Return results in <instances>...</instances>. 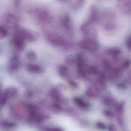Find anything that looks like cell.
<instances>
[{
    "mask_svg": "<svg viewBox=\"0 0 131 131\" xmlns=\"http://www.w3.org/2000/svg\"><path fill=\"white\" fill-rule=\"evenodd\" d=\"M100 17L102 26L107 31H112L116 28V16L115 12L109 9H106L103 12Z\"/></svg>",
    "mask_w": 131,
    "mask_h": 131,
    "instance_id": "cell-1",
    "label": "cell"
},
{
    "mask_svg": "<svg viewBox=\"0 0 131 131\" xmlns=\"http://www.w3.org/2000/svg\"><path fill=\"white\" fill-rule=\"evenodd\" d=\"M79 46L81 49L89 52H93L98 50L99 43L96 39L86 38L80 42Z\"/></svg>",
    "mask_w": 131,
    "mask_h": 131,
    "instance_id": "cell-2",
    "label": "cell"
},
{
    "mask_svg": "<svg viewBox=\"0 0 131 131\" xmlns=\"http://www.w3.org/2000/svg\"><path fill=\"white\" fill-rule=\"evenodd\" d=\"M93 24L87 21L82 25L81 30L87 38L96 39L98 35L97 29Z\"/></svg>",
    "mask_w": 131,
    "mask_h": 131,
    "instance_id": "cell-3",
    "label": "cell"
},
{
    "mask_svg": "<svg viewBox=\"0 0 131 131\" xmlns=\"http://www.w3.org/2000/svg\"><path fill=\"white\" fill-rule=\"evenodd\" d=\"M78 73L81 76L83 77L86 73V62L84 56L81 54H77L76 58Z\"/></svg>",
    "mask_w": 131,
    "mask_h": 131,
    "instance_id": "cell-4",
    "label": "cell"
},
{
    "mask_svg": "<svg viewBox=\"0 0 131 131\" xmlns=\"http://www.w3.org/2000/svg\"><path fill=\"white\" fill-rule=\"evenodd\" d=\"M117 6L120 12L126 15L131 16V0L118 1Z\"/></svg>",
    "mask_w": 131,
    "mask_h": 131,
    "instance_id": "cell-5",
    "label": "cell"
},
{
    "mask_svg": "<svg viewBox=\"0 0 131 131\" xmlns=\"http://www.w3.org/2000/svg\"><path fill=\"white\" fill-rule=\"evenodd\" d=\"M100 16L99 11L97 7L95 6H92L90 9L88 21L93 24L96 23L100 19Z\"/></svg>",
    "mask_w": 131,
    "mask_h": 131,
    "instance_id": "cell-6",
    "label": "cell"
},
{
    "mask_svg": "<svg viewBox=\"0 0 131 131\" xmlns=\"http://www.w3.org/2000/svg\"><path fill=\"white\" fill-rule=\"evenodd\" d=\"M47 38L50 42L53 45L56 46H65L67 44L66 42L63 39L55 34H49V36H47Z\"/></svg>",
    "mask_w": 131,
    "mask_h": 131,
    "instance_id": "cell-7",
    "label": "cell"
},
{
    "mask_svg": "<svg viewBox=\"0 0 131 131\" xmlns=\"http://www.w3.org/2000/svg\"><path fill=\"white\" fill-rule=\"evenodd\" d=\"M20 66V62L19 56L17 55L13 56L9 62L10 69L13 72L17 71L19 69Z\"/></svg>",
    "mask_w": 131,
    "mask_h": 131,
    "instance_id": "cell-8",
    "label": "cell"
},
{
    "mask_svg": "<svg viewBox=\"0 0 131 131\" xmlns=\"http://www.w3.org/2000/svg\"><path fill=\"white\" fill-rule=\"evenodd\" d=\"M13 43L15 49L19 51H23L25 48L24 40L20 36H16L13 40Z\"/></svg>",
    "mask_w": 131,
    "mask_h": 131,
    "instance_id": "cell-9",
    "label": "cell"
},
{
    "mask_svg": "<svg viewBox=\"0 0 131 131\" xmlns=\"http://www.w3.org/2000/svg\"><path fill=\"white\" fill-rule=\"evenodd\" d=\"M49 95L55 102L60 103L62 101H63L62 99L61 92L56 88H52L51 89L49 92Z\"/></svg>",
    "mask_w": 131,
    "mask_h": 131,
    "instance_id": "cell-10",
    "label": "cell"
},
{
    "mask_svg": "<svg viewBox=\"0 0 131 131\" xmlns=\"http://www.w3.org/2000/svg\"><path fill=\"white\" fill-rule=\"evenodd\" d=\"M18 93V90L14 87H9L4 90L1 96L8 100L16 95Z\"/></svg>",
    "mask_w": 131,
    "mask_h": 131,
    "instance_id": "cell-11",
    "label": "cell"
},
{
    "mask_svg": "<svg viewBox=\"0 0 131 131\" xmlns=\"http://www.w3.org/2000/svg\"><path fill=\"white\" fill-rule=\"evenodd\" d=\"M26 68L28 72L36 74L42 73L44 71L42 67L35 64H29L26 66Z\"/></svg>",
    "mask_w": 131,
    "mask_h": 131,
    "instance_id": "cell-12",
    "label": "cell"
},
{
    "mask_svg": "<svg viewBox=\"0 0 131 131\" xmlns=\"http://www.w3.org/2000/svg\"><path fill=\"white\" fill-rule=\"evenodd\" d=\"M73 101L76 105L82 109L86 110L89 108L90 105L89 103L81 98L79 97L74 98Z\"/></svg>",
    "mask_w": 131,
    "mask_h": 131,
    "instance_id": "cell-13",
    "label": "cell"
},
{
    "mask_svg": "<svg viewBox=\"0 0 131 131\" xmlns=\"http://www.w3.org/2000/svg\"><path fill=\"white\" fill-rule=\"evenodd\" d=\"M18 35L22 37L24 40L29 42H32L34 40V37L31 33L25 30H21L19 32Z\"/></svg>",
    "mask_w": 131,
    "mask_h": 131,
    "instance_id": "cell-14",
    "label": "cell"
},
{
    "mask_svg": "<svg viewBox=\"0 0 131 131\" xmlns=\"http://www.w3.org/2000/svg\"><path fill=\"white\" fill-rule=\"evenodd\" d=\"M85 93L89 98L95 99L99 96V91L94 87H90L86 90Z\"/></svg>",
    "mask_w": 131,
    "mask_h": 131,
    "instance_id": "cell-15",
    "label": "cell"
},
{
    "mask_svg": "<svg viewBox=\"0 0 131 131\" xmlns=\"http://www.w3.org/2000/svg\"><path fill=\"white\" fill-rule=\"evenodd\" d=\"M58 71L59 75L62 78H67L69 75V70L68 68L64 65H61L59 66Z\"/></svg>",
    "mask_w": 131,
    "mask_h": 131,
    "instance_id": "cell-16",
    "label": "cell"
},
{
    "mask_svg": "<svg viewBox=\"0 0 131 131\" xmlns=\"http://www.w3.org/2000/svg\"><path fill=\"white\" fill-rule=\"evenodd\" d=\"M106 86L105 83L102 80H97L94 83V87L99 91L104 90L105 89Z\"/></svg>",
    "mask_w": 131,
    "mask_h": 131,
    "instance_id": "cell-17",
    "label": "cell"
},
{
    "mask_svg": "<svg viewBox=\"0 0 131 131\" xmlns=\"http://www.w3.org/2000/svg\"><path fill=\"white\" fill-rule=\"evenodd\" d=\"M50 110L55 113H58L60 112L62 110L60 104L59 103L55 102L52 103L50 106Z\"/></svg>",
    "mask_w": 131,
    "mask_h": 131,
    "instance_id": "cell-18",
    "label": "cell"
},
{
    "mask_svg": "<svg viewBox=\"0 0 131 131\" xmlns=\"http://www.w3.org/2000/svg\"><path fill=\"white\" fill-rule=\"evenodd\" d=\"M107 52V53L110 56H116L121 53V50L118 47H114L109 49Z\"/></svg>",
    "mask_w": 131,
    "mask_h": 131,
    "instance_id": "cell-19",
    "label": "cell"
},
{
    "mask_svg": "<svg viewBox=\"0 0 131 131\" xmlns=\"http://www.w3.org/2000/svg\"><path fill=\"white\" fill-rule=\"evenodd\" d=\"M1 126L3 128H9L14 127L16 126V124L13 122H9L6 120H3L1 122Z\"/></svg>",
    "mask_w": 131,
    "mask_h": 131,
    "instance_id": "cell-20",
    "label": "cell"
},
{
    "mask_svg": "<svg viewBox=\"0 0 131 131\" xmlns=\"http://www.w3.org/2000/svg\"><path fill=\"white\" fill-rule=\"evenodd\" d=\"M26 56L28 59L31 61H35L37 59L36 53L32 50H30L27 52Z\"/></svg>",
    "mask_w": 131,
    "mask_h": 131,
    "instance_id": "cell-21",
    "label": "cell"
},
{
    "mask_svg": "<svg viewBox=\"0 0 131 131\" xmlns=\"http://www.w3.org/2000/svg\"><path fill=\"white\" fill-rule=\"evenodd\" d=\"M66 63L69 65H72L75 63L76 59L72 55L67 56L65 59Z\"/></svg>",
    "mask_w": 131,
    "mask_h": 131,
    "instance_id": "cell-22",
    "label": "cell"
},
{
    "mask_svg": "<svg viewBox=\"0 0 131 131\" xmlns=\"http://www.w3.org/2000/svg\"><path fill=\"white\" fill-rule=\"evenodd\" d=\"M87 72L90 74L92 75H95L97 74L98 72V69L95 67L94 66H91L87 69Z\"/></svg>",
    "mask_w": 131,
    "mask_h": 131,
    "instance_id": "cell-23",
    "label": "cell"
},
{
    "mask_svg": "<svg viewBox=\"0 0 131 131\" xmlns=\"http://www.w3.org/2000/svg\"><path fill=\"white\" fill-rule=\"evenodd\" d=\"M8 34V32L6 28L4 27H1L0 28V37L1 39L6 37Z\"/></svg>",
    "mask_w": 131,
    "mask_h": 131,
    "instance_id": "cell-24",
    "label": "cell"
},
{
    "mask_svg": "<svg viewBox=\"0 0 131 131\" xmlns=\"http://www.w3.org/2000/svg\"><path fill=\"white\" fill-rule=\"evenodd\" d=\"M116 109L118 113L119 114H122L123 113L124 109V103L121 102L118 104L116 106Z\"/></svg>",
    "mask_w": 131,
    "mask_h": 131,
    "instance_id": "cell-25",
    "label": "cell"
},
{
    "mask_svg": "<svg viewBox=\"0 0 131 131\" xmlns=\"http://www.w3.org/2000/svg\"><path fill=\"white\" fill-rule=\"evenodd\" d=\"M96 125L98 129L101 130H104L106 128L105 125L102 122H100L96 123Z\"/></svg>",
    "mask_w": 131,
    "mask_h": 131,
    "instance_id": "cell-26",
    "label": "cell"
},
{
    "mask_svg": "<svg viewBox=\"0 0 131 131\" xmlns=\"http://www.w3.org/2000/svg\"><path fill=\"white\" fill-rule=\"evenodd\" d=\"M0 100H1V102H0V103H1V107L2 106H4V105L7 102V100L6 99H5L4 97L2 96L1 95V99H0Z\"/></svg>",
    "mask_w": 131,
    "mask_h": 131,
    "instance_id": "cell-27",
    "label": "cell"
},
{
    "mask_svg": "<svg viewBox=\"0 0 131 131\" xmlns=\"http://www.w3.org/2000/svg\"><path fill=\"white\" fill-rule=\"evenodd\" d=\"M69 83L70 86L73 88H77L78 87V84L75 81L73 80H70L69 81Z\"/></svg>",
    "mask_w": 131,
    "mask_h": 131,
    "instance_id": "cell-28",
    "label": "cell"
},
{
    "mask_svg": "<svg viewBox=\"0 0 131 131\" xmlns=\"http://www.w3.org/2000/svg\"><path fill=\"white\" fill-rule=\"evenodd\" d=\"M46 130H51V131H62V129H60V128L59 127H48V128H46Z\"/></svg>",
    "mask_w": 131,
    "mask_h": 131,
    "instance_id": "cell-29",
    "label": "cell"
},
{
    "mask_svg": "<svg viewBox=\"0 0 131 131\" xmlns=\"http://www.w3.org/2000/svg\"><path fill=\"white\" fill-rule=\"evenodd\" d=\"M131 65V61L130 60H127L125 61L123 63V67L126 69L129 68Z\"/></svg>",
    "mask_w": 131,
    "mask_h": 131,
    "instance_id": "cell-30",
    "label": "cell"
},
{
    "mask_svg": "<svg viewBox=\"0 0 131 131\" xmlns=\"http://www.w3.org/2000/svg\"><path fill=\"white\" fill-rule=\"evenodd\" d=\"M126 46L127 48L131 50V36L127 40L126 42Z\"/></svg>",
    "mask_w": 131,
    "mask_h": 131,
    "instance_id": "cell-31",
    "label": "cell"
},
{
    "mask_svg": "<svg viewBox=\"0 0 131 131\" xmlns=\"http://www.w3.org/2000/svg\"><path fill=\"white\" fill-rule=\"evenodd\" d=\"M24 95L26 98H30L32 95V93L31 91L27 90L25 92Z\"/></svg>",
    "mask_w": 131,
    "mask_h": 131,
    "instance_id": "cell-32",
    "label": "cell"
},
{
    "mask_svg": "<svg viewBox=\"0 0 131 131\" xmlns=\"http://www.w3.org/2000/svg\"><path fill=\"white\" fill-rule=\"evenodd\" d=\"M104 113L106 116H108L109 117H112L113 115L112 112H110V111H107V110L105 111L104 112Z\"/></svg>",
    "mask_w": 131,
    "mask_h": 131,
    "instance_id": "cell-33",
    "label": "cell"
},
{
    "mask_svg": "<svg viewBox=\"0 0 131 131\" xmlns=\"http://www.w3.org/2000/svg\"><path fill=\"white\" fill-rule=\"evenodd\" d=\"M105 103H106V104H108L109 105L112 104L111 103L113 102L112 100L110 99V98H108V99H106L105 100Z\"/></svg>",
    "mask_w": 131,
    "mask_h": 131,
    "instance_id": "cell-34",
    "label": "cell"
},
{
    "mask_svg": "<svg viewBox=\"0 0 131 131\" xmlns=\"http://www.w3.org/2000/svg\"><path fill=\"white\" fill-rule=\"evenodd\" d=\"M115 127L113 125H111L109 126L108 128V130H110V131H114V130H115Z\"/></svg>",
    "mask_w": 131,
    "mask_h": 131,
    "instance_id": "cell-35",
    "label": "cell"
},
{
    "mask_svg": "<svg viewBox=\"0 0 131 131\" xmlns=\"http://www.w3.org/2000/svg\"><path fill=\"white\" fill-rule=\"evenodd\" d=\"M118 1H121V0H118Z\"/></svg>",
    "mask_w": 131,
    "mask_h": 131,
    "instance_id": "cell-36",
    "label": "cell"
}]
</instances>
